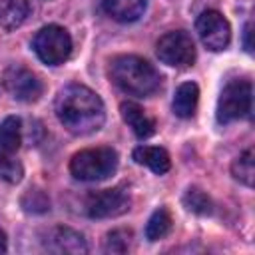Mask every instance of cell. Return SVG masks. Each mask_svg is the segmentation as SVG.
<instances>
[{
    "instance_id": "6da1fadb",
    "label": "cell",
    "mask_w": 255,
    "mask_h": 255,
    "mask_svg": "<svg viewBox=\"0 0 255 255\" xmlns=\"http://www.w3.org/2000/svg\"><path fill=\"white\" fill-rule=\"evenodd\" d=\"M56 116L70 133L88 135L104 126L106 108L94 90L80 84H70L62 88L56 98Z\"/></svg>"
},
{
    "instance_id": "7a4b0ae2",
    "label": "cell",
    "mask_w": 255,
    "mask_h": 255,
    "mask_svg": "<svg viewBox=\"0 0 255 255\" xmlns=\"http://www.w3.org/2000/svg\"><path fill=\"white\" fill-rule=\"evenodd\" d=\"M110 78L122 92L135 98H149L161 88L159 72L147 60L133 54L116 56L110 64Z\"/></svg>"
},
{
    "instance_id": "3957f363",
    "label": "cell",
    "mask_w": 255,
    "mask_h": 255,
    "mask_svg": "<svg viewBox=\"0 0 255 255\" xmlns=\"http://www.w3.org/2000/svg\"><path fill=\"white\" fill-rule=\"evenodd\" d=\"M118 163L120 159L116 149L108 145L88 147L70 159V173L80 181H102L116 173Z\"/></svg>"
},
{
    "instance_id": "277c9868",
    "label": "cell",
    "mask_w": 255,
    "mask_h": 255,
    "mask_svg": "<svg viewBox=\"0 0 255 255\" xmlns=\"http://www.w3.org/2000/svg\"><path fill=\"white\" fill-rule=\"evenodd\" d=\"M251 100H253V88L247 80H233L229 82L217 100V122L219 124H231L237 120H243L251 112Z\"/></svg>"
},
{
    "instance_id": "5b68a950",
    "label": "cell",
    "mask_w": 255,
    "mask_h": 255,
    "mask_svg": "<svg viewBox=\"0 0 255 255\" xmlns=\"http://www.w3.org/2000/svg\"><path fill=\"white\" fill-rule=\"evenodd\" d=\"M32 48H34L36 56L44 64H48V66H60L72 54V38H70V34H68L66 28L56 26V24H50V26H44L36 34V38L32 42Z\"/></svg>"
},
{
    "instance_id": "8992f818",
    "label": "cell",
    "mask_w": 255,
    "mask_h": 255,
    "mask_svg": "<svg viewBox=\"0 0 255 255\" xmlns=\"http://www.w3.org/2000/svg\"><path fill=\"white\" fill-rule=\"evenodd\" d=\"M155 54L163 64L171 68H187L195 60V44L187 32L175 30L163 34L157 40Z\"/></svg>"
},
{
    "instance_id": "52a82bcc",
    "label": "cell",
    "mask_w": 255,
    "mask_h": 255,
    "mask_svg": "<svg viewBox=\"0 0 255 255\" xmlns=\"http://www.w3.org/2000/svg\"><path fill=\"white\" fill-rule=\"evenodd\" d=\"M129 209V193L122 187L94 191L86 201V211L92 219L118 217Z\"/></svg>"
},
{
    "instance_id": "ba28073f",
    "label": "cell",
    "mask_w": 255,
    "mask_h": 255,
    "mask_svg": "<svg viewBox=\"0 0 255 255\" xmlns=\"http://www.w3.org/2000/svg\"><path fill=\"white\" fill-rule=\"evenodd\" d=\"M197 34L203 42V46H207L213 52H219L223 48L229 46L231 40V28L229 22L225 20V16L217 10H205L199 14L197 22H195Z\"/></svg>"
},
{
    "instance_id": "9c48e42d",
    "label": "cell",
    "mask_w": 255,
    "mask_h": 255,
    "mask_svg": "<svg viewBox=\"0 0 255 255\" xmlns=\"http://www.w3.org/2000/svg\"><path fill=\"white\" fill-rule=\"evenodd\" d=\"M4 86H6L8 94L18 102H36L44 90L38 76L18 64L10 66L4 72Z\"/></svg>"
},
{
    "instance_id": "30bf717a",
    "label": "cell",
    "mask_w": 255,
    "mask_h": 255,
    "mask_svg": "<svg viewBox=\"0 0 255 255\" xmlns=\"http://www.w3.org/2000/svg\"><path fill=\"white\" fill-rule=\"evenodd\" d=\"M120 112H122L124 122L131 128V131H133L139 139H145V137L153 135V131H155V122H153V118L147 116L145 110H141L137 104L126 102V104L120 106Z\"/></svg>"
},
{
    "instance_id": "8fae6325",
    "label": "cell",
    "mask_w": 255,
    "mask_h": 255,
    "mask_svg": "<svg viewBox=\"0 0 255 255\" xmlns=\"http://www.w3.org/2000/svg\"><path fill=\"white\" fill-rule=\"evenodd\" d=\"M145 0H104L102 8L104 12L114 18L116 22H135L145 12Z\"/></svg>"
},
{
    "instance_id": "7c38bea8",
    "label": "cell",
    "mask_w": 255,
    "mask_h": 255,
    "mask_svg": "<svg viewBox=\"0 0 255 255\" xmlns=\"http://www.w3.org/2000/svg\"><path fill=\"white\" fill-rule=\"evenodd\" d=\"M48 249L54 253H86L88 245L78 231L70 227H58L50 235Z\"/></svg>"
},
{
    "instance_id": "4fadbf2b",
    "label": "cell",
    "mask_w": 255,
    "mask_h": 255,
    "mask_svg": "<svg viewBox=\"0 0 255 255\" xmlns=\"http://www.w3.org/2000/svg\"><path fill=\"white\" fill-rule=\"evenodd\" d=\"M133 159H135V163L149 167L157 175L169 171V165H171L169 153L163 147H155V145H139V147H135L133 149Z\"/></svg>"
},
{
    "instance_id": "5bb4252c",
    "label": "cell",
    "mask_w": 255,
    "mask_h": 255,
    "mask_svg": "<svg viewBox=\"0 0 255 255\" xmlns=\"http://www.w3.org/2000/svg\"><path fill=\"white\" fill-rule=\"evenodd\" d=\"M197 102H199V88L197 84L193 82H185L181 84L177 90H175V96H173V114L177 118H191L195 114V108H197Z\"/></svg>"
},
{
    "instance_id": "9a60e30c",
    "label": "cell",
    "mask_w": 255,
    "mask_h": 255,
    "mask_svg": "<svg viewBox=\"0 0 255 255\" xmlns=\"http://www.w3.org/2000/svg\"><path fill=\"white\" fill-rule=\"evenodd\" d=\"M28 12V0H0V26L6 30H14L24 24Z\"/></svg>"
},
{
    "instance_id": "2e32d148",
    "label": "cell",
    "mask_w": 255,
    "mask_h": 255,
    "mask_svg": "<svg viewBox=\"0 0 255 255\" xmlns=\"http://www.w3.org/2000/svg\"><path fill=\"white\" fill-rule=\"evenodd\" d=\"M22 141V124L20 118L8 116L0 122V153H16Z\"/></svg>"
},
{
    "instance_id": "e0dca14e",
    "label": "cell",
    "mask_w": 255,
    "mask_h": 255,
    "mask_svg": "<svg viewBox=\"0 0 255 255\" xmlns=\"http://www.w3.org/2000/svg\"><path fill=\"white\" fill-rule=\"evenodd\" d=\"M171 229V215L165 207H159L151 213V217L147 219V225H145V237L149 241H157L161 237H165Z\"/></svg>"
},
{
    "instance_id": "ac0fdd59",
    "label": "cell",
    "mask_w": 255,
    "mask_h": 255,
    "mask_svg": "<svg viewBox=\"0 0 255 255\" xmlns=\"http://www.w3.org/2000/svg\"><path fill=\"white\" fill-rule=\"evenodd\" d=\"M231 173H233V177H235L239 183H243V185H247V187L253 185L255 167H253V149H251V147L245 149V151L233 161Z\"/></svg>"
},
{
    "instance_id": "d6986e66",
    "label": "cell",
    "mask_w": 255,
    "mask_h": 255,
    "mask_svg": "<svg viewBox=\"0 0 255 255\" xmlns=\"http://www.w3.org/2000/svg\"><path fill=\"white\" fill-rule=\"evenodd\" d=\"M24 175V167L18 159H14V153H0V179L6 183H18Z\"/></svg>"
},
{
    "instance_id": "ffe728a7",
    "label": "cell",
    "mask_w": 255,
    "mask_h": 255,
    "mask_svg": "<svg viewBox=\"0 0 255 255\" xmlns=\"http://www.w3.org/2000/svg\"><path fill=\"white\" fill-rule=\"evenodd\" d=\"M183 203H185V207H187L189 211H193V213H197V215H207V213H211V199H209L201 189H197V187H191V189L185 191Z\"/></svg>"
},
{
    "instance_id": "44dd1931",
    "label": "cell",
    "mask_w": 255,
    "mask_h": 255,
    "mask_svg": "<svg viewBox=\"0 0 255 255\" xmlns=\"http://www.w3.org/2000/svg\"><path fill=\"white\" fill-rule=\"evenodd\" d=\"M129 239H131V233L129 231H112L106 239V251H112V253H124L129 245Z\"/></svg>"
},
{
    "instance_id": "7402d4cb",
    "label": "cell",
    "mask_w": 255,
    "mask_h": 255,
    "mask_svg": "<svg viewBox=\"0 0 255 255\" xmlns=\"http://www.w3.org/2000/svg\"><path fill=\"white\" fill-rule=\"evenodd\" d=\"M249 36H251V24L245 26V50L251 52V42H249Z\"/></svg>"
},
{
    "instance_id": "603a6c76",
    "label": "cell",
    "mask_w": 255,
    "mask_h": 255,
    "mask_svg": "<svg viewBox=\"0 0 255 255\" xmlns=\"http://www.w3.org/2000/svg\"><path fill=\"white\" fill-rule=\"evenodd\" d=\"M6 249H8L6 235H4V231H0V253H6Z\"/></svg>"
}]
</instances>
